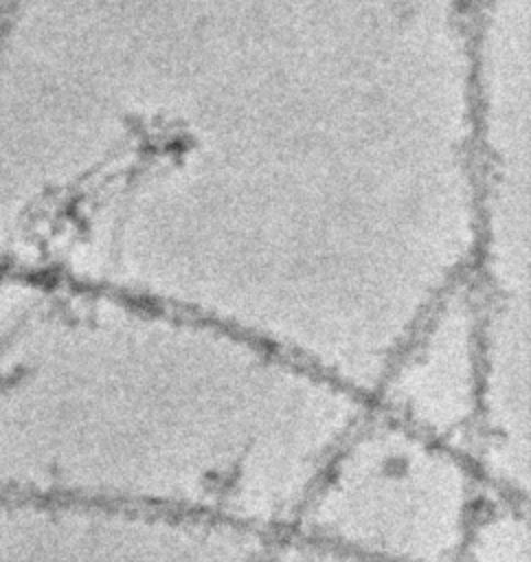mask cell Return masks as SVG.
<instances>
[{
    "instance_id": "5",
    "label": "cell",
    "mask_w": 531,
    "mask_h": 562,
    "mask_svg": "<svg viewBox=\"0 0 531 562\" xmlns=\"http://www.w3.org/2000/svg\"><path fill=\"white\" fill-rule=\"evenodd\" d=\"M44 274L18 272L0 266V338L35 294Z\"/></svg>"
},
{
    "instance_id": "2",
    "label": "cell",
    "mask_w": 531,
    "mask_h": 562,
    "mask_svg": "<svg viewBox=\"0 0 531 562\" xmlns=\"http://www.w3.org/2000/svg\"><path fill=\"white\" fill-rule=\"evenodd\" d=\"M485 492L465 450L369 406L325 461L292 531L369 562H461Z\"/></svg>"
},
{
    "instance_id": "3",
    "label": "cell",
    "mask_w": 531,
    "mask_h": 562,
    "mask_svg": "<svg viewBox=\"0 0 531 562\" xmlns=\"http://www.w3.org/2000/svg\"><path fill=\"white\" fill-rule=\"evenodd\" d=\"M478 397V323L467 277L404 342L371 406L470 454Z\"/></svg>"
},
{
    "instance_id": "4",
    "label": "cell",
    "mask_w": 531,
    "mask_h": 562,
    "mask_svg": "<svg viewBox=\"0 0 531 562\" xmlns=\"http://www.w3.org/2000/svg\"><path fill=\"white\" fill-rule=\"evenodd\" d=\"M461 562H531L527 498L487 490L472 518Z\"/></svg>"
},
{
    "instance_id": "1",
    "label": "cell",
    "mask_w": 531,
    "mask_h": 562,
    "mask_svg": "<svg viewBox=\"0 0 531 562\" xmlns=\"http://www.w3.org/2000/svg\"><path fill=\"white\" fill-rule=\"evenodd\" d=\"M369 406L215 323L44 274L0 338V494L276 536Z\"/></svg>"
},
{
    "instance_id": "6",
    "label": "cell",
    "mask_w": 531,
    "mask_h": 562,
    "mask_svg": "<svg viewBox=\"0 0 531 562\" xmlns=\"http://www.w3.org/2000/svg\"><path fill=\"white\" fill-rule=\"evenodd\" d=\"M7 7V0H0V13H2V9Z\"/></svg>"
}]
</instances>
